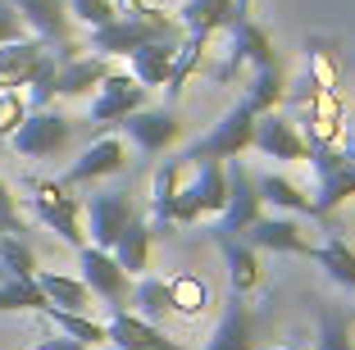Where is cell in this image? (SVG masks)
<instances>
[{
  "label": "cell",
  "instance_id": "1",
  "mask_svg": "<svg viewBox=\"0 0 355 350\" xmlns=\"http://www.w3.org/2000/svg\"><path fill=\"white\" fill-rule=\"evenodd\" d=\"M28 191H32V214H37V223H46L60 241H69L73 250H83L87 246V227H83V200L73 196V186L32 177Z\"/></svg>",
  "mask_w": 355,
  "mask_h": 350
},
{
  "label": "cell",
  "instance_id": "2",
  "mask_svg": "<svg viewBox=\"0 0 355 350\" xmlns=\"http://www.w3.org/2000/svg\"><path fill=\"white\" fill-rule=\"evenodd\" d=\"M255 119H260V114H255L246 100H237L219 119V123L200 137L196 146H187V150H182L187 168L200 164V159H237V155H246V150H251V137H255Z\"/></svg>",
  "mask_w": 355,
  "mask_h": 350
},
{
  "label": "cell",
  "instance_id": "3",
  "mask_svg": "<svg viewBox=\"0 0 355 350\" xmlns=\"http://www.w3.org/2000/svg\"><path fill=\"white\" fill-rule=\"evenodd\" d=\"M223 32H228V51H223V64L214 69V82H232V78H237L246 64H255V69H264V64H278L269 32H264L255 19H237V23H228Z\"/></svg>",
  "mask_w": 355,
  "mask_h": 350
},
{
  "label": "cell",
  "instance_id": "4",
  "mask_svg": "<svg viewBox=\"0 0 355 350\" xmlns=\"http://www.w3.org/2000/svg\"><path fill=\"white\" fill-rule=\"evenodd\" d=\"M69 137H73V123H69L64 114L28 110V119L10 132V146L23 159H51V155H60L64 146H69Z\"/></svg>",
  "mask_w": 355,
  "mask_h": 350
},
{
  "label": "cell",
  "instance_id": "5",
  "mask_svg": "<svg viewBox=\"0 0 355 350\" xmlns=\"http://www.w3.org/2000/svg\"><path fill=\"white\" fill-rule=\"evenodd\" d=\"M223 177H228V200H223L219 223H214V227L241 237V232L260 218L264 205H260V196H255V177H251V168L241 164V155H237V159H223Z\"/></svg>",
  "mask_w": 355,
  "mask_h": 350
},
{
  "label": "cell",
  "instance_id": "6",
  "mask_svg": "<svg viewBox=\"0 0 355 350\" xmlns=\"http://www.w3.org/2000/svg\"><path fill=\"white\" fill-rule=\"evenodd\" d=\"M141 105H146V87L137 82L132 73H105V82L96 87V100H92V123L114 128Z\"/></svg>",
  "mask_w": 355,
  "mask_h": 350
},
{
  "label": "cell",
  "instance_id": "7",
  "mask_svg": "<svg viewBox=\"0 0 355 350\" xmlns=\"http://www.w3.org/2000/svg\"><path fill=\"white\" fill-rule=\"evenodd\" d=\"M105 346H119V350H187L182 341H173L164 328H155L150 319H141L132 309H110Z\"/></svg>",
  "mask_w": 355,
  "mask_h": 350
},
{
  "label": "cell",
  "instance_id": "8",
  "mask_svg": "<svg viewBox=\"0 0 355 350\" xmlns=\"http://www.w3.org/2000/svg\"><path fill=\"white\" fill-rule=\"evenodd\" d=\"M78 264H83V282H87L92 296H101L110 309H123V300H128V273L119 268V259L110 255V250H101V246L87 241V246L78 250Z\"/></svg>",
  "mask_w": 355,
  "mask_h": 350
},
{
  "label": "cell",
  "instance_id": "9",
  "mask_svg": "<svg viewBox=\"0 0 355 350\" xmlns=\"http://www.w3.org/2000/svg\"><path fill=\"white\" fill-rule=\"evenodd\" d=\"M132 214H137V205L128 191H101V196H92L87 200V237H92V246L110 250Z\"/></svg>",
  "mask_w": 355,
  "mask_h": 350
},
{
  "label": "cell",
  "instance_id": "10",
  "mask_svg": "<svg viewBox=\"0 0 355 350\" xmlns=\"http://www.w3.org/2000/svg\"><path fill=\"white\" fill-rule=\"evenodd\" d=\"M123 168H128L123 141H119V137H101V141H92L73 164H69V173H64L60 182L64 186H83V182H101V177H110V173H123Z\"/></svg>",
  "mask_w": 355,
  "mask_h": 350
},
{
  "label": "cell",
  "instance_id": "11",
  "mask_svg": "<svg viewBox=\"0 0 355 350\" xmlns=\"http://www.w3.org/2000/svg\"><path fill=\"white\" fill-rule=\"evenodd\" d=\"M119 128H123V132L137 141V150H146V155L168 150V146L182 137V123H178L173 110H146V105H141V110H132Z\"/></svg>",
  "mask_w": 355,
  "mask_h": 350
},
{
  "label": "cell",
  "instance_id": "12",
  "mask_svg": "<svg viewBox=\"0 0 355 350\" xmlns=\"http://www.w3.org/2000/svg\"><path fill=\"white\" fill-rule=\"evenodd\" d=\"M251 146L264 155V159H282V164H292V159H305V155H310L305 137L296 132V123H292V119H282V114H260V119H255Z\"/></svg>",
  "mask_w": 355,
  "mask_h": 350
},
{
  "label": "cell",
  "instance_id": "13",
  "mask_svg": "<svg viewBox=\"0 0 355 350\" xmlns=\"http://www.w3.org/2000/svg\"><path fill=\"white\" fill-rule=\"evenodd\" d=\"M241 241H246V246H255V250H273V255H305L310 259V241L301 237V227H296V218H255L251 227H246V232H241Z\"/></svg>",
  "mask_w": 355,
  "mask_h": 350
},
{
  "label": "cell",
  "instance_id": "14",
  "mask_svg": "<svg viewBox=\"0 0 355 350\" xmlns=\"http://www.w3.org/2000/svg\"><path fill=\"white\" fill-rule=\"evenodd\" d=\"M251 346H255V314H251V305H246L241 291H228L219 328L205 341V350H251Z\"/></svg>",
  "mask_w": 355,
  "mask_h": 350
},
{
  "label": "cell",
  "instance_id": "15",
  "mask_svg": "<svg viewBox=\"0 0 355 350\" xmlns=\"http://www.w3.org/2000/svg\"><path fill=\"white\" fill-rule=\"evenodd\" d=\"M10 5L37 32V42H46V46L69 42V0H10Z\"/></svg>",
  "mask_w": 355,
  "mask_h": 350
},
{
  "label": "cell",
  "instance_id": "16",
  "mask_svg": "<svg viewBox=\"0 0 355 350\" xmlns=\"http://www.w3.org/2000/svg\"><path fill=\"white\" fill-rule=\"evenodd\" d=\"M182 168H187V159L182 155H173V159H164V164L155 168V177H150V232H168L173 227V200H178V186H182Z\"/></svg>",
  "mask_w": 355,
  "mask_h": 350
},
{
  "label": "cell",
  "instance_id": "17",
  "mask_svg": "<svg viewBox=\"0 0 355 350\" xmlns=\"http://www.w3.org/2000/svg\"><path fill=\"white\" fill-rule=\"evenodd\" d=\"M351 196H355V164L342 155L337 164L319 168V196L310 200V218H328L337 205H346Z\"/></svg>",
  "mask_w": 355,
  "mask_h": 350
},
{
  "label": "cell",
  "instance_id": "18",
  "mask_svg": "<svg viewBox=\"0 0 355 350\" xmlns=\"http://www.w3.org/2000/svg\"><path fill=\"white\" fill-rule=\"evenodd\" d=\"M105 73H110V60L105 55H73V60H64L60 73H55V96H87L105 82Z\"/></svg>",
  "mask_w": 355,
  "mask_h": 350
},
{
  "label": "cell",
  "instance_id": "19",
  "mask_svg": "<svg viewBox=\"0 0 355 350\" xmlns=\"http://www.w3.org/2000/svg\"><path fill=\"white\" fill-rule=\"evenodd\" d=\"M178 23H182L187 37L214 42V37L232 23V0H187V5L178 10Z\"/></svg>",
  "mask_w": 355,
  "mask_h": 350
},
{
  "label": "cell",
  "instance_id": "20",
  "mask_svg": "<svg viewBox=\"0 0 355 350\" xmlns=\"http://www.w3.org/2000/svg\"><path fill=\"white\" fill-rule=\"evenodd\" d=\"M42 55H46V42H37V37H19V42L0 46V91H19Z\"/></svg>",
  "mask_w": 355,
  "mask_h": 350
},
{
  "label": "cell",
  "instance_id": "21",
  "mask_svg": "<svg viewBox=\"0 0 355 350\" xmlns=\"http://www.w3.org/2000/svg\"><path fill=\"white\" fill-rule=\"evenodd\" d=\"M209 237H214V246L223 250V259H228V273H232V291H246L260 282V259H255V246H246L241 237H232V232H223V227H209Z\"/></svg>",
  "mask_w": 355,
  "mask_h": 350
},
{
  "label": "cell",
  "instance_id": "22",
  "mask_svg": "<svg viewBox=\"0 0 355 350\" xmlns=\"http://www.w3.org/2000/svg\"><path fill=\"white\" fill-rule=\"evenodd\" d=\"M150 237H155L150 223L141 214H132V218H128V227L119 232V241L110 246V255L119 259V268H123L128 278H132V273H146V264H150Z\"/></svg>",
  "mask_w": 355,
  "mask_h": 350
},
{
  "label": "cell",
  "instance_id": "23",
  "mask_svg": "<svg viewBox=\"0 0 355 350\" xmlns=\"http://www.w3.org/2000/svg\"><path fill=\"white\" fill-rule=\"evenodd\" d=\"M173 51L178 42H146L137 46L128 60H132V78L141 87H164L168 82V69H173Z\"/></svg>",
  "mask_w": 355,
  "mask_h": 350
},
{
  "label": "cell",
  "instance_id": "24",
  "mask_svg": "<svg viewBox=\"0 0 355 350\" xmlns=\"http://www.w3.org/2000/svg\"><path fill=\"white\" fill-rule=\"evenodd\" d=\"M241 100L251 105L255 114H273V110H278V105L287 100V78H282V64H264V69H255Z\"/></svg>",
  "mask_w": 355,
  "mask_h": 350
},
{
  "label": "cell",
  "instance_id": "25",
  "mask_svg": "<svg viewBox=\"0 0 355 350\" xmlns=\"http://www.w3.org/2000/svg\"><path fill=\"white\" fill-rule=\"evenodd\" d=\"M310 259L328 268V278H333L337 287L355 291V250L346 246V237L337 232V227L328 232V241H324V246H314V250H310Z\"/></svg>",
  "mask_w": 355,
  "mask_h": 350
},
{
  "label": "cell",
  "instance_id": "26",
  "mask_svg": "<svg viewBox=\"0 0 355 350\" xmlns=\"http://www.w3.org/2000/svg\"><path fill=\"white\" fill-rule=\"evenodd\" d=\"M255 196H260V205L287 209V214H310V196H301V186L282 173H260L255 177Z\"/></svg>",
  "mask_w": 355,
  "mask_h": 350
},
{
  "label": "cell",
  "instance_id": "27",
  "mask_svg": "<svg viewBox=\"0 0 355 350\" xmlns=\"http://www.w3.org/2000/svg\"><path fill=\"white\" fill-rule=\"evenodd\" d=\"M42 319H51L55 328L64 332V337H73V341H83L87 350H92V346H105V323L87 319L83 309H60V305H51V300H46V309H42Z\"/></svg>",
  "mask_w": 355,
  "mask_h": 350
},
{
  "label": "cell",
  "instance_id": "28",
  "mask_svg": "<svg viewBox=\"0 0 355 350\" xmlns=\"http://www.w3.org/2000/svg\"><path fill=\"white\" fill-rule=\"evenodd\" d=\"M196 177H191V186H196V200H200V214H219L223 200H228V177H223V159H200Z\"/></svg>",
  "mask_w": 355,
  "mask_h": 350
},
{
  "label": "cell",
  "instance_id": "29",
  "mask_svg": "<svg viewBox=\"0 0 355 350\" xmlns=\"http://www.w3.org/2000/svg\"><path fill=\"white\" fill-rule=\"evenodd\" d=\"M37 287H42L46 300L60 305V309H83V314H87V305H92L87 282L83 278H69V273H37Z\"/></svg>",
  "mask_w": 355,
  "mask_h": 350
},
{
  "label": "cell",
  "instance_id": "30",
  "mask_svg": "<svg viewBox=\"0 0 355 350\" xmlns=\"http://www.w3.org/2000/svg\"><path fill=\"white\" fill-rule=\"evenodd\" d=\"M319 350H355L351 314L337 305H319Z\"/></svg>",
  "mask_w": 355,
  "mask_h": 350
},
{
  "label": "cell",
  "instance_id": "31",
  "mask_svg": "<svg viewBox=\"0 0 355 350\" xmlns=\"http://www.w3.org/2000/svg\"><path fill=\"white\" fill-rule=\"evenodd\" d=\"M132 305H137L141 319L155 323V319H164L168 309H173V291H168L164 278H146V273H141V282L132 287Z\"/></svg>",
  "mask_w": 355,
  "mask_h": 350
},
{
  "label": "cell",
  "instance_id": "32",
  "mask_svg": "<svg viewBox=\"0 0 355 350\" xmlns=\"http://www.w3.org/2000/svg\"><path fill=\"white\" fill-rule=\"evenodd\" d=\"M55 73H60V55H55V46H46V55L37 60V69L28 73V100H32V110H51V100H55Z\"/></svg>",
  "mask_w": 355,
  "mask_h": 350
},
{
  "label": "cell",
  "instance_id": "33",
  "mask_svg": "<svg viewBox=\"0 0 355 350\" xmlns=\"http://www.w3.org/2000/svg\"><path fill=\"white\" fill-rule=\"evenodd\" d=\"M0 268H5V278H37V255H32L28 237L0 232Z\"/></svg>",
  "mask_w": 355,
  "mask_h": 350
},
{
  "label": "cell",
  "instance_id": "34",
  "mask_svg": "<svg viewBox=\"0 0 355 350\" xmlns=\"http://www.w3.org/2000/svg\"><path fill=\"white\" fill-rule=\"evenodd\" d=\"M310 78L319 91H342V69H337V51L333 42H310Z\"/></svg>",
  "mask_w": 355,
  "mask_h": 350
},
{
  "label": "cell",
  "instance_id": "35",
  "mask_svg": "<svg viewBox=\"0 0 355 350\" xmlns=\"http://www.w3.org/2000/svg\"><path fill=\"white\" fill-rule=\"evenodd\" d=\"M0 309H46V291L37 287V278H5L0 282Z\"/></svg>",
  "mask_w": 355,
  "mask_h": 350
},
{
  "label": "cell",
  "instance_id": "36",
  "mask_svg": "<svg viewBox=\"0 0 355 350\" xmlns=\"http://www.w3.org/2000/svg\"><path fill=\"white\" fill-rule=\"evenodd\" d=\"M168 291H173V309H182V314H200L205 309V282H196V278H173L168 282Z\"/></svg>",
  "mask_w": 355,
  "mask_h": 350
},
{
  "label": "cell",
  "instance_id": "37",
  "mask_svg": "<svg viewBox=\"0 0 355 350\" xmlns=\"http://www.w3.org/2000/svg\"><path fill=\"white\" fill-rule=\"evenodd\" d=\"M69 14H78L87 28H105V23L119 19L114 0H69Z\"/></svg>",
  "mask_w": 355,
  "mask_h": 350
},
{
  "label": "cell",
  "instance_id": "38",
  "mask_svg": "<svg viewBox=\"0 0 355 350\" xmlns=\"http://www.w3.org/2000/svg\"><path fill=\"white\" fill-rule=\"evenodd\" d=\"M23 119H28V100H23L19 91H0V141H5Z\"/></svg>",
  "mask_w": 355,
  "mask_h": 350
},
{
  "label": "cell",
  "instance_id": "39",
  "mask_svg": "<svg viewBox=\"0 0 355 350\" xmlns=\"http://www.w3.org/2000/svg\"><path fill=\"white\" fill-rule=\"evenodd\" d=\"M0 232H14V237H28V223L19 218V200L5 182H0Z\"/></svg>",
  "mask_w": 355,
  "mask_h": 350
},
{
  "label": "cell",
  "instance_id": "40",
  "mask_svg": "<svg viewBox=\"0 0 355 350\" xmlns=\"http://www.w3.org/2000/svg\"><path fill=\"white\" fill-rule=\"evenodd\" d=\"M19 37H23V19L14 14L10 0H0V46H5V42H19Z\"/></svg>",
  "mask_w": 355,
  "mask_h": 350
},
{
  "label": "cell",
  "instance_id": "41",
  "mask_svg": "<svg viewBox=\"0 0 355 350\" xmlns=\"http://www.w3.org/2000/svg\"><path fill=\"white\" fill-rule=\"evenodd\" d=\"M32 350H87V346H83V341H73V337H64V332H60V337H46V341H37Z\"/></svg>",
  "mask_w": 355,
  "mask_h": 350
},
{
  "label": "cell",
  "instance_id": "42",
  "mask_svg": "<svg viewBox=\"0 0 355 350\" xmlns=\"http://www.w3.org/2000/svg\"><path fill=\"white\" fill-rule=\"evenodd\" d=\"M337 146H342V155L355 164V114H346V123H342V141H337Z\"/></svg>",
  "mask_w": 355,
  "mask_h": 350
},
{
  "label": "cell",
  "instance_id": "43",
  "mask_svg": "<svg viewBox=\"0 0 355 350\" xmlns=\"http://www.w3.org/2000/svg\"><path fill=\"white\" fill-rule=\"evenodd\" d=\"M251 350H301V346H251Z\"/></svg>",
  "mask_w": 355,
  "mask_h": 350
},
{
  "label": "cell",
  "instance_id": "44",
  "mask_svg": "<svg viewBox=\"0 0 355 350\" xmlns=\"http://www.w3.org/2000/svg\"><path fill=\"white\" fill-rule=\"evenodd\" d=\"M101 350H119V346H101Z\"/></svg>",
  "mask_w": 355,
  "mask_h": 350
}]
</instances>
